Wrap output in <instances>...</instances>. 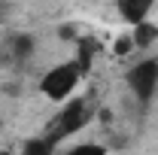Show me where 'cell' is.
<instances>
[{"label": "cell", "instance_id": "2", "mask_svg": "<svg viewBox=\"0 0 158 155\" xmlns=\"http://www.w3.org/2000/svg\"><path fill=\"white\" fill-rule=\"evenodd\" d=\"M88 116H91V113H88V103H85L82 97H79V100H67V107L49 122L46 140L55 146L61 137H70V134H76V131H82L85 122H88Z\"/></svg>", "mask_w": 158, "mask_h": 155}, {"label": "cell", "instance_id": "7", "mask_svg": "<svg viewBox=\"0 0 158 155\" xmlns=\"http://www.w3.org/2000/svg\"><path fill=\"white\" fill-rule=\"evenodd\" d=\"M52 149H55V146H52V143H49V140H46V137H43V140H31V143H24V152H52Z\"/></svg>", "mask_w": 158, "mask_h": 155}, {"label": "cell", "instance_id": "5", "mask_svg": "<svg viewBox=\"0 0 158 155\" xmlns=\"http://www.w3.org/2000/svg\"><path fill=\"white\" fill-rule=\"evenodd\" d=\"M131 27H134L131 37H134V46H137V49H149V46L158 40V24H152L149 19L137 21V24H131Z\"/></svg>", "mask_w": 158, "mask_h": 155}, {"label": "cell", "instance_id": "6", "mask_svg": "<svg viewBox=\"0 0 158 155\" xmlns=\"http://www.w3.org/2000/svg\"><path fill=\"white\" fill-rule=\"evenodd\" d=\"M137 46H134V37L131 34H122V37L116 40V55H128V52H134Z\"/></svg>", "mask_w": 158, "mask_h": 155}, {"label": "cell", "instance_id": "3", "mask_svg": "<svg viewBox=\"0 0 158 155\" xmlns=\"http://www.w3.org/2000/svg\"><path fill=\"white\" fill-rule=\"evenodd\" d=\"M128 88L140 103H152L158 94V58H143L128 70Z\"/></svg>", "mask_w": 158, "mask_h": 155}, {"label": "cell", "instance_id": "4", "mask_svg": "<svg viewBox=\"0 0 158 155\" xmlns=\"http://www.w3.org/2000/svg\"><path fill=\"white\" fill-rule=\"evenodd\" d=\"M155 0H118V15L128 21V24H137V21L149 19Z\"/></svg>", "mask_w": 158, "mask_h": 155}, {"label": "cell", "instance_id": "1", "mask_svg": "<svg viewBox=\"0 0 158 155\" xmlns=\"http://www.w3.org/2000/svg\"><path fill=\"white\" fill-rule=\"evenodd\" d=\"M79 82H82V67H79V61H64V64H55V67H49L43 79H40V91L49 97L52 103H64V100H70L73 91L79 88Z\"/></svg>", "mask_w": 158, "mask_h": 155}, {"label": "cell", "instance_id": "8", "mask_svg": "<svg viewBox=\"0 0 158 155\" xmlns=\"http://www.w3.org/2000/svg\"><path fill=\"white\" fill-rule=\"evenodd\" d=\"M31 52H34V40L31 37H19L15 40V55H19V58L21 55H31Z\"/></svg>", "mask_w": 158, "mask_h": 155}]
</instances>
